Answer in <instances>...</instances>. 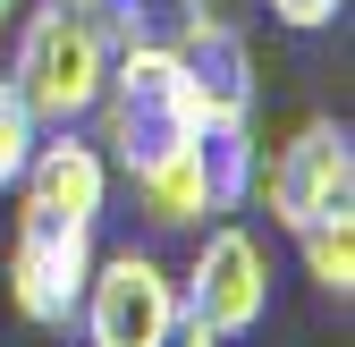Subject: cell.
<instances>
[{"mask_svg": "<svg viewBox=\"0 0 355 347\" xmlns=\"http://www.w3.org/2000/svg\"><path fill=\"white\" fill-rule=\"evenodd\" d=\"M94 119H102V144H110L119 169L169 161L178 144H195V127H203L195 85H187V68H178V51H169V42H153V34L127 42V51H110V76H102Z\"/></svg>", "mask_w": 355, "mask_h": 347, "instance_id": "1", "label": "cell"}, {"mask_svg": "<svg viewBox=\"0 0 355 347\" xmlns=\"http://www.w3.org/2000/svg\"><path fill=\"white\" fill-rule=\"evenodd\" d=\"M102 76H110V42H102V26L85 17V9L51 0V9H34V17L17 26L9 85H17V102H26L42 127H76V119H94Z\"/></svg>", "mask_w": 355, "mask_h": 347, "instance_id": "2", "label": "cell"}, {"mask_svg": "<svg viewBox=\"0 0 355 347\" xmlns=\"http://www.w3.org/2000/svg\"><path fill=\"white\" fill-rule=\"evenodd\" d=\"M254 195L271 203V221L288 237L313 229V221H347L355 212V144H347V127L338 119H304L271 161H254Z\"/></svg>", "mask_w": 355, "mask_h": 347, "instance_id": "3", "label": "cell"}, {"mask_svg": "<svg viewBox=\"0 0 355 347\" xmlns=\"http://www.w3.org/2000/svg\"><path fill=\"white\" fill-rule=\"evenodd\" d=\"M85 271H94V221H60L42 203H17V237H9V305L34 330H68Z\"/></svg>", "mask_w": 355, "mask_h": 347, "instance_id": "4", "label": "cell"}, {"mask_svg": "<svg viewBox=\"0 0 355 347\" xmlns=\"http://www.w3.org/2000/svg\"><path fill=\"white\" fill-rule=\"evenodd\" d=\"M178 314H187V305H178V280L153 263L144 246L94 254V271H85V296H76L85 347H161Z\"/></svg>", "mask_w": 355, "mask_h": 347, "instance_id": "5", "label": "cell"}, {"mask_svg": "<svg viewBox=\"0 0 355 347\" xmlns=\"http://www.w3.org/2000/svg\"><path fill=\"white\" fill-rule=\"evenodd\" d=\"M178 305H187L203 330H220V339H254L262 314H271V254L254 246V229H229V221H220L195 246L187 280H178Z\"/></svg>", "mask_w": 355, "mask_h": 347, "instance_id": "6", "label": "cell"}, {"mask_svg": "<svg viewBox=\"0 0 355 347\" xmlns=\"http://www.w3.org/2000/svg\"><path fill=\"white\" fill-rule=\"evenodd\" d=\"M178 68L195 85V110L203 127H229V119H254V42L220 17V0H178Z\"/></svg>", "mask_w": 355, "mask_h": 347, "instance_id": "7", "label": "cell"}, {"mask_svg": "<svg viewBox=\"0 0 355 347\" xmlns=\"http://www.w3.org/2000/svg\"><path fill=\"white\" fill-rule=\"evenodd\" d=\"M17 187L26 203L42 212H60V221H102V203H110V153L94 136H76V127H42L26 169H17Z\"/></svg>", "mask_w": 355, "mask_h": 347, "instance_id": "8", "label": "cell"}, {"mask_svg": "<svg viewBox=\"0 0 355 347\" xmlns=\"http://www.w3.org/2000/svg\"><path fill=\"white\" fill-rule=\"evenodd\" d=\"M195 136H203V127H195ZM127 178H136V203H144V221H153V229H195V221H220V212H211V187H203L195 144H178L169 161L127 169Z\"/></svg>", "mask_w": 355, "mask_h": 347, "instance_id": "9", "label": "cell"}, {"mask_svg": "<svg viewBox=\"0 0 355 347\" xmlns=\"http://www.w3.org/2000/svg\"><path fill=\"white\" fill-rule=\"evenodd\" d=\"M195 161H203V187H211V212L229 221V212H245V195H254V127L245 119H229V127H203L195 136Z\"/></svg>", "mask_w": 355, "mask_h": 347, "instance_id": "10", "label": "cell"}, {"mask_svg": "<svg viewBox=\"0 0 355 347\" xmlns=\"http://www.w3.org/2000/svg\"><path fill=\"white\" fill-rule=\"evenodd\" d=\"M296 246H304V271H313L330 296L355 288V212H347V221H313V229H296Z\"/></svg>", "mask_w": 355, "mask_h": 347, "instance_id": "11", "label": "cell"}, {"mask_svg": "<svg viewBox=\"0 0 355 347\" xmlns=\"http://www.w3.org/2000/svg\"><path fill=\"white\" fill-rule=\"evenodd\" d=\"M34 136H42V119H34V110L17 102V85L0 76V187H17V169H26Z\"/></svg>", "mask_w": 355, "mask_h": 347, "instance_id": "12", "label": "cell"}, {"mask_svg": "<svg viewBox=\"0 0 355 347\" xmlns=\"http://www.w3.org/2000/svg\"><path fill=\"white\" fill-rule=\"evenodd\" d=\"M271 9H279V26H330L347 0H271Z\"/></svg>", "mask_w": 355, "mask_h": 347, "instance_id": "13", "label": "cell"}, {"mask_svg": "<svg viewBox=\"0 0 355 347\" xmlns=\"http://www.w3.org/2000/svg\"><path fill=\"white\" fill-rule=\"evenodd\" d=\"M161 347H229V339H220V330H203V322H195V314H178V322H169V339H161Z\"/></svg>", "mask_w": 355, "mask_h": 347, "instance_id": "14", "label": "cell"}, {"mask_svg": "<svg viewBox=\"0 0 355 347\" xmlns=\"http://www.w3.org/2000/svg\"><path fill=\"white\" fill-rule=\"evenodd\" d=\"M9 26H17V0H0V34H9Z\"/></svg>", "mask_w": 355, "mask_h": 347, "instance_id": "15", "label": "cell"}, {"mask_svg": "<svg viewBox=\"0 0 355 347\" xmlns=\"http://www.w3.org/2000/svg\"><path fill=\"white\" fill-rule=\"evenodd\" d=\"M68 9H94V0H68Z\"/></svg>", "mask_w": 355, "mask_h": 347, "instance_id": "16", "label": "cell"}]
</instances>
